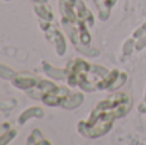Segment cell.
I'll use <instances>...</instances> for the list:
<instances>
[{"label": "cell", "instance_id": "cell-1", "mask_svg": "<svg viewBox=\"0 0 146 145\" xmlns=\"http://www.w3.org/2000/svg\"><path fill=\"white\" fill-rule=\"evenodd\" d=\"M145 45H146V36H144V37L141 39V43H139V44H137V46H136V48L139 49V50H141V49L144 48Z\"/></svg>", "mask_w": 146, "mask_h": 145}]
</instances>
